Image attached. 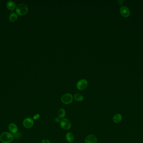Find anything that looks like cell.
<instances>
[{
	"label": "cell",
	"instance_id": "obj_16",
	"mask_svg": "<svg viewBox=\"0 0 143 143\" xmlns=\"http://www.w3.org/2000/svg\"><path fill=\"white\" fill-rule=\"evenodd\" d=\"M40 117V115L38 114H35L34 117H33V119L36 120H38L39 119Z\"/></svg>",
	"mask_w": 143,
	"mask_h": 143
},
{
	"label": "cell",
	"instance_id": "obj_6",
	"mask_svg": "<svg viewBox=\"0 0 143 143\" xmlns=\"http://www.w3.org/2000/svg\"><path fill=\"white\" fill-rule=\"evenodd\" d=\"M34 124V120L30 117H27L23 121V126L26 129H30L32 127Z\"/></svg>",
	"mask_w": 143,
	"mask_h": 143
},
{
	"label": "cell",
	"instance_id": "obj_10",
	"mask_svg": "<svg viewBox=\"0 0 143 143\" xmlns=\"http://www.w3.org/2000/svg\"><path fill=\"white\" fill-rule=\"evenodd\" d=\"M6 7L10 10H14L16 8V5L15 3L12 0H9L6 3Z\"/></svg>",
	"mask_w": 143,
	"mask_h": 143
},
{
	"label": "cell",
	"instance_id": "obj_15",
	"mask_svg": "<svg viewBox=\"0 0 143 143\" xmlns=\"http://www.w3.org/2000/svg\"><path fill=\"white\" fill-rule=\"evenodd\" d=\"M18 18V15L17 14L15 13H12L10 14L9 16V20L10 22H15L16 20H17Z\"/></svg>",
	"mask_w": 143,
	"mask_h": 143
},
{
	"label": "cell",
	"instance_id": "obj_12",
	"mask_svg": "<svg viewBox=\"0 0 143 143\" xmlns=\"http://www.w3.org/2000/svg\"><path fill=\"white\" fill-rule=\"evenodd\" d=\"M66 139L69 143H72L74 141L75 136L72 133L69 132L66 135Z\"/></svg>",
	"mask_w": 143,
	"mask_h": 143
},
{
	"label": "cell",
	"instance_id": "obj_5",
	"mask_svg": "<svg viewBox=\"0 0 143 143\" xmlns=\"http://www.w3.org/2000/svg\"><path fill=\"white\" fill-rule=\"evenodd\" d=\"M88 86V82L85 79H81L78 82L76 86L80 90H84Z\"/></svg>",
	"mask_w": 143,
	"mask_h": 143
},
{
	"label": "cell",
	"instance_id": "obj_18",
	"mask_svg": "<svg viewBox=\"0 0 143 143\" xmlns=\"http://www.w3.org/2000/svg\"><path fill=\"white\" fill-rule=\"evenodd\" d=\"M54 120L56 122H57V123H60L61 120H60V118L59 117H56Z\"/></svg>",
	"mask_w": 143,
	"mask_h": 143
},
{
	"label": "cell",
	"instance_id": "obj_2",
	"mask_svg": "<svg viewBox=\"0 0 143 143\" xmlns=\"http://www.w3.org/2000/svg\"><path fill=\"white\" fill-rule=\"evenodd\" d=\"M28 11V7L25 3L19 4L16 8V12L18 14L23 16L26 14Z\"/></svg>",
	"mask_w": 143,
	"mask_h": 143
},
{
	"label": "cell",
	"instance_id": "obj_17",
	"mask_svg": "<svg viewBox=\"0 0 143 143\" xmlns=\"http://www.w3.org/2000/svg\"><path fill=\"white\" fill-rule=\"evenodd\" d=\"M41 143H51L47 139H44L41 141Z\"/></svg>",
	"mask_w": 143,
	"mask_h": 143
},
{
	"label": "cell",
	"instance_id": "obj_11",
	"mask_svg": "<svg viewBox=\"0 0 143 143\" xmlns=\"http://www.w3.org/2000/svg\"><path fill=\"white\" fill-rule=\"evenodd\" d=\"M122 115L119 113L115 114L113 117V120L116 123H119L122 120Z\"/></svg>",
	"mask_w": 143,
	"mask_h": 143
},
{
	"label": "cell",
	"instance_id": "obj_3",
	"mask_svg": "<svg viewBox=\"0 0 143 143\" xmlns=\"http://www.w3.org/2000/svg\"><path fill=\"white\" fill-rule=\"evenodd\" d=\"M61 101L62 103L65 104H68L72 103L73 101V97L72 95L67 93L63 95L61 98Z\"/></svg>",
	"mask_w": 143,
	"mask_h": 143
},
{
	"label": "cell",
	"instance_id": "obj_13",
	"mask_svg": "<svg viewBox=\"0 0 143 143\" xmlns=\"http://www.w3.org/2000/svg\"><path fill=\"white\" fill-rule=\"evenodd\" d=\"M74 98L76 101H78V102L82 101L84 99L83 95L80 94L79 93H76L74 95Z\"/></svg>",
	"mask_w": 143,
	"mask_h": 143
},
{
	"label": "cell",
	"instance_id": "obj_7",
	"mask_svg": "<svg viewBox=\"0 0 143 143\" xmlns=\"http://www.w3.org/2000/svg\"><path fill=\"white\" fill-rule=\"evenodd\" d=\"M97 139L93 134H90L87 136L85 138V143H97Z\"/></svg>",
	"mask_w": 143,
	"mask_h": 143
},
{
	"label": "cell",
	"instance_id": "obj_14",
	"mask_svg": "<svg viewBox=\"0 0 143 143\" xmlns=\"http://www.w3.org/2000/svg\"><path fill=\"white\" fill-rule=\"evenodd\" d=\"M58 117L60 118H63L66 115V111L64 109H60L57 113Z\"/></svg>",
	"mask_w": 143,
	"mask_h": 143
},
{
	"label": "cell",
	"instance_id": "obj_19",
	"mask_svg": "<svg viewBox=\"0 0 143 143\" xmlns=\"http://www.w3.org/2000/svg\"><path fill=\"white\" fill-rule=\"evenodd\" d=\"M118 4L119 5H122L123 4V1H122V0H118Z\"/></svg>",
	"mask_w": 143,
	"mask_h": 143
},
{
	"label": "cell",
	"instance_id": "obj_1",
	"mask_svg": "<svg viewBox=\"0 0 143 143\" xmlns=\"http://www.w3.org/2000/svg\"><path fill=\"white\" fill-rule=\"evenodd\" d=\"M14 136L11 133L4 132L0 136V140L3 143H10L13 141Z\"/></svg>",
	"mask_w": 143,
	"mask_h": 143
},
{
	"label": "cell",
	"instance_id": "obj_9",
	"mask_svg": "<svg viewBox=\"0 0 143 143\" xmlns=\"http://www.w3.org/2000/svg\"><path fill=\"white\" fill-rule=\"evenodd\" d=\"M9 130L12 134H15L18 132V128L16 125L13 123H11L9 126Z\"/></svg>",
	"mask_w": 143,
	"mask_h": 143
},
{
	"label": "cell",
	"instance_id": "obj_4",
	"mask_svg": "<svg viewBox=\"0 0 143 143\" xmlns=\"http://www.w3.org/2000/svg\"><path fill=\"white\" fill-rule=\"evenodd\" d=\"M60 124L62 128L65 130H68L71 128L72 126L71 122L66 118L62 119L60 122Z\"/></svg>",
	"mask_w": 143,
	"mask_h": 143
},
{
	"label": "cell",
	"instance_id": "obj_8",
	"mask_svg": "<svg viewBox=\"0 0 143 143\" xmlns=\"http://www.w3.org/2000/svg\"><path fill=\"white\" fill-rule=\"evenodd\" d=\"M120 12L122 16L125 17H128L130 14L129 9L125 6L120 8Z\"/></svg>",
	"mask_w": 143,
	"mask_h": 143
}]
</instances>
